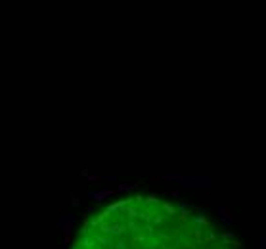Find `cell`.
<instances>
[{
	"mask_svg": "<svg viewBox=\"0 0 266 249\" xmlns=\"http://www.w3.org/2000/svg\"><path fill=\"white\" fill-rule=\"evenodd\" d=\"M262 249H266V245H262Z\"/></svg>",
	"mask_w": 266,
	"mask_h": 249,
	"instance_id": "5b68a950",
	"label": "cell"
},
{
	"mask_svg": "<svg viewBox=\"0 0 266 249\" xmlns=\"http://www.w3.org/2000/svg\"><path fill=\"white\" fill-rule=\"evenodd\" d=\"M130 190H132L130 186H119V192H130Z\"/></svg>",
	"mask_w": 266,
	"mask_h": 249,
	"instance_id": "277c9868",
	"label": "cell"
},
{
	"mask_svg": "<svg viewBox=\"0 0 266 249\" xmlns=\"http://www.w3.org/2000/svg\"><path fill=\"white\" fill-rule=\"evenodd\" d=\"M71 205L73 207H79V205H81V197H79L77 194H71Z\"/></svg>",
	"mask_w": 266,
	"mask_h": 249,
	"instance_id": "3957f363",
	"label": "cell"
},
{
	"mask_svg": "<svg viewBox=\"0 0 266 249\" xmlns=\"http://www.w3.org/2000/svg\"><path fill=\"white\" fill-rule=\"evenodd\" d=\"M111 190H100V192H90V199H94V201H104L105 197H109L111 196Z\"/></svg>",
	"mask_w": 266,
	"mask_h": 249,
	"instance_id": "7a4b0ae2",
	"label": "cell"
},
{
	"mask_svg": "<svg viewBox=\"0 0 266 249\" xmlns=\"http://www.w3.org/2000/svg\"><path fill=\"white\" fill-rule=\"evenodd\" d=\"M73 224H75V215H65V216H60V221H57V226H60V230H63L65 234L71 232Z\"/></svg>",
	"mask_w": 266,
	"mask_h": 249,
	"instance_id": "6da1fadb",
	"label": "cell"
}]
</instances>
